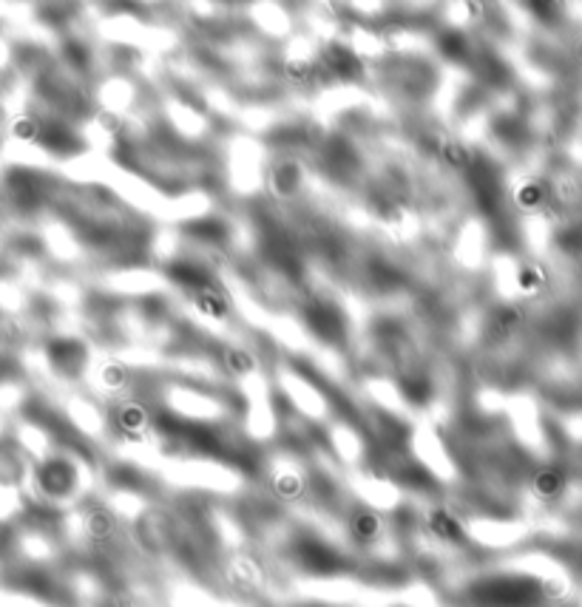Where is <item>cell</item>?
<instances>
[{"label": "cell", "instance_id": "1", "mask_svg": "<svg viewBox=\"0 0 582 607\" xmlns=\"http://www.w3.org/2000/svg\"><path fill=\"white\" fill-rule=\"evenodd\" d=\"M432 528L446 539H458L460 537V525L452 517H446V514H435V520H432Z\"/></svg>", "mask_w": 582, "mask_h": 607}]
</instances>
